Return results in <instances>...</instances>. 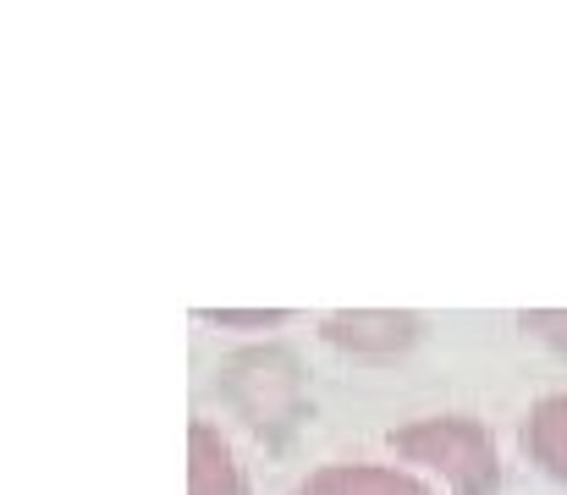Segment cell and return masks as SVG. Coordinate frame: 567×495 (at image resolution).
Here are the masks:
<instances>
[{
  "instance_id": "cell-1",
  "label": "cell",
  "mask_w": 567,
  "mask_h": 495,
  "mask_svg": "<svg viewBox=\"0 0 567 495\" xmlns=\"http://www.w3.org/2000/svg\"><path fill=\"white\" fill-rule=\"evenodd\" d=\"M215 396L270 452H287L309 419V374L287 341H254V347L226 352L215 369Z\"/></svg>"
},
{
  "instance_id": "cell-2",
  "label": "cell",
  "mask_w": 567,
  "mask_h": 495,
  "mask_svg": "<svg viewBox=\"0 0 567 495\" xmlns=\"http://www.w3.org/2000/svg\"><path fill=\"white\" fill-rule=\"evenodd\" d=\"M385 446L402 463H419L430 474H441V485L452 495H502V452L491 424L468 419V413H430V419H408L385 435Z\"/></svg>"
},
{
  "instance_id": "cell-3",
  "label": "cell",
  "mask_w": 567,
  "mask_h": 495,
  "mask_svg": "<svg viewBox=\"0 0 567 495\" xmlns=\"http://www.w3.org/2000/svg\"><path fill=\"white\" fill-rule=\"evenodd\" d=\"M424 336V320L413 309H331L320 314V341L359 358V363H391L413 352Z\"/></svg>"
},
{
  "instance_id": "cell-4",
  "label": "cell",
  "mask_w": 567,
  "mask_h": 495,
  "mask_svg": "<svg viewBox=\"0 0 567 495\" xmlns=\"http://www.w3.org/2000/svg\"><path fill=\"white\" fill-rule=\"evenodd\" d=\"M292 495H435L419 474L391 468V463H326L309 468Z\"/></svg>"
},
{
  "instance_id": "cell-5",
  "label": "cell",
  "mask_w": 567,
  "mask_h": 495,
  "mask_svg": "<svg viewBox=\"0 0 567 495\" xmlns=\"http://www.w3.org/2000/svg\"><path fill=\"white\" fill-rule=\"evenodd\" d=\"M188 495H254L243 463L226 446V435L204 419L188 424Z\"/></svg>"
},
{
  "instance_id": "cell-6",
  "label": "cell",
  "mask_w": 567,
  "mask_h": 495,
  "mask_svg": "<svg viewBox=\"0 0 567 495\" xmlns=\"http://www.w3.org/2000/svg\"><path fill=\"white\" fill-rule=\"evenodd\" d=\"M518 446H524V457H529L546 479L567 485V391L540 396V402L524 413V424H518Z\"/></svg>"
},
{
  "instance_id": "cell-7",
  "label": "cell",
  "mask_w": 567,
  "mask_h": 495,
  "mask_svg": "<svg viewBox=\"0 0 567 495\" xmlns=\"http://www.w3.org/2000/svg\"><path fill=\"white\" fill-rule=\"evenodd\" d=\"M518 330L540 347H551L557 358H567V309H518Z\"/></svg>"
},
{
  "instance_id": "cell-8",
  "label": "cell",
  "mask_w": 567,
  "mask_h": 495,
  "mask_svg": "<svg viewBox=\"0 0 567 495\" xmlns=\"http://www.w3.org/2000/svg\"><path fill=\"white\" fill-rule=\"evenodd\" d=\"M193 320L204 326H237V330H270V326H287L292 309H193Z\"/></svg>"
}]
</instances>
